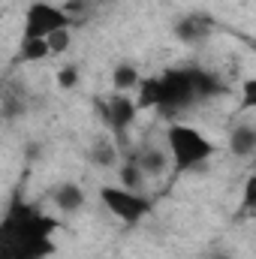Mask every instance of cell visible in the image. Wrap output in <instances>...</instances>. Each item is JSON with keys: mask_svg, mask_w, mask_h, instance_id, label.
<instances>
[{"mask_svg": "<svg viewBox=\"0 0 256 259\" xmlns=\"http://www.w3.org/2000/svg\"><path fill=\"white\" fill-rule=\"evenodd\" d=\"M166 151L172 157V175H184V172H196L199 166H205L217 148L214 142L193 124H184V121H175L166 127Z\"/></svg>", "mask_w": 256, "mask_h": 259, "instance_id": "6da1fadb", "label": "cell"}, {"mask_svg": "<svg viewBox=\"0 0 256 259\" xmlns=\"http://www.w3.org/2000/svg\"><path fill=\"white\" fill-rule=\"evenodd\" d=\"M75 18L64 6L49 3V0H33L24 9V24H21V39H49L58 30H69Z\"/></svg>", "mask_w": 256, "mask_h": 259, "instance_id": "7a4b0ae2", "label": "cell"}, {"mask_svg": "<svg viewBox=\"0 0 256 259\" xmlns=\"http://www.w3.org/2000/svg\"><path fill=\"white\" fill-rule=\"evenodd\" d=\"M100 202L106 205V211L121 220L124 226H136L139 220H145L151 214V202L142 190H130L124 184H103L100 187Z\"/></svg>", "mask_w": 256, "mask_h": 259, "instance_id": "3957f363", "label": "cell"}, {"mask_svg": "<svg viewBox=\"0 0 256 259\" xmlns=\"http://www.w3.org/2000/svg\"><path fill=\"white\" fill-rule=\"evenodd\" d=\"M160 88H163V112H181L199 103L196 97V81H193V66H172L160 72Z\"/></svg>", "mask_w": 256, "mask_h": 259, "instance_id": "277c9868", "label": "cell"}, {"mask_svg": "<svg viewBox=\"0 0 256 259\" xmlns=\"http://www.w3.org/2000/svg\"><path fill=\"white\" fill-rule=\"evenodd\" d=\"M97 106H100L103 124L112 130L115 136H124L136 124L139 112H142L139 103H136V97H130V94H112L109 100H97Z\"/></svg>", "mask_w": 256, "mask_h": 259, "instance_id": "5b68a950", "label": "cell"}, {"mask_svg": "<svg viewBox=\"0 0 256 259\" xmlns=\"http://www.w3.org/2000/svg\"><path fill=\"white\" fill-rule=\"evenodd\" d=\"M136 160H139V166H142L145 178H163V175L172 169V157H169L166 145H163V148H157V145H148V148L136 151Z\"/></svg>", "mask_w": 256, "mask_h": 259, "instance_id": "8992f818", "label": "cell"}, {"mask_svg": "<svg viewBox=\"0 0 256 259\" xmlns=\"http://www.w3.org/2000/svg\"><path fill=\"white\" fill-rule=\"evenodd\" d=\"M229 154L235 160H253L256 157V124H235L229 130Z\"/></svg>", "mask_w": 256, "mask_h": 259, "instance_id": "52a82bcc", "label": "cell"}, {"mask_svg": "<svg viewBox=\"0 0 256 259\" xmlns=\"http://www.w3.org/2000/svg\"><path fill=\"white\" fill-rule=\"evenodd\" d=\"M208 33H211V24H208L205 15L190 12V15H184V18L175 21V39H181L184 46H199V42H205Z\"/></svg>", "mask_w": 256, "mask_h": 259, "instance_id": "ba28073f", "label": "cell"}, {"mask_svg": "<svg viewBox=\"0 0 256 259\" xmlns=\"http://www.w3.org/2000/svg\"><path fill=\"white\" fill-rule=\"evenodd\" d=\"M52 205L61 211V214H75L84 208V190L81 184L75 181H61L55 190H52Z\"/></svg>", "mask_w": 256, "mask_h": 259, "instance_id": "9c48e42d", "label": "cell"}, {"mask_svg": "<svg viewBox=\"0 0 256 259\" xmlns=\"http://www.w3.org/2000/svg\"><path fill=\"white\" fill-rule=\"evenodd\" d=\"M136 103H139L142 112H148V109H160V103H163L160 75H145V78L139 81V88H136Z\"/></svg>", "mask_w": 256, "mask_h": 259, "instance_id": "30bf717a", "label": "cell"}, {"mask_svg": "<svg viewBox=\"0 0 256 259\" xmlns=\"http://www.w3.org/2000/svg\"><path fill=\"white\" fill-rule=\"evenodd\" d=\"M142 78H145V75H142L133 64H118L112 69V88H115V94H130V91H136Z\"/></svg>", "mask_w": 256, "mask_h": 259, "instance_id": "8fae6325", "label": "cell"}, {"mask_svg": "<svg viewBox=\"0 0 256 259\" xmlns=\"http://www.w3.org/2000/svg\"><path fill=\"white\" fill-rule=\"evenodd\" d=\"M118 175H121V181L118 184H124L130 190H142L145 187V172H142V166H139V160H136V154H127L124 160H121V166H118Z\"/></svg>", "mask_w": 256, "mask_h": 259, "instance_id": "7c38bea8", "label": "cell"}, {"mask_svg": "<svg viewBox=\"0 0 256 259\" xmlns=\"http://www.w3.org/2000/svg\"><path fill=\"white\" fill-rule=\"evenodd\" d=\"M49 58H52L49 39H21V46H18V61H24V64H39V61H49Z\"/></svg>", "mask_w": 256, "mask_h": 259, "instance_id": "4fadbf2b", "label": "cell"}, {"mask_svg": "<svg viewBox=\"0 0 256 259\" xmlns=\"http://www.w3.org/2000/svg\"><path fill=\"white\" fill-rule=\"evenodd\" d=\"M241 211L247 217H256V172H250L241 184Z\"/></svg>", "mask_w": 256, "mask_h": 259, "instance_id": "5bb4252c", "label": "cell"}, {"mask_svg": "<svg viewBox=\"0 0 256 259\" xmlns=\"http://www.w3.org/2000/svg\"><path fill=\"white\" fill-rule=\"evenodd\" d=\"M94 160H97L100 166H118L121 154H118V148H115L112 142H100V145L94 148Z\"/></svg>", "mask_w": 256, "mask_h": 259, "instance_id": "9a60e30c", "label": "cell"}, {"mask_svg": "<svg viewBox=\"0 0 256 259\" xmlns=\"http://www.w3.org/2000/svg\"><path fill=\"white\" fill-rule=\"evenodd\" d=\"M69 46H72V27H69V30H58V33L49 36V49H52V55H66Z\"/></svg>", "mask_w": 256, "mask_h": 259, "instance_id": "2e32d148", "label": "cell"}, {"mask_svg": "<svg viewBox=\"0 0 256 259\" xmlns=\"http://www.w3.org/2000/svg\"><path fill=\"white\" fill-rule=\"evenodd\" d=\"M58 88H64V91H69V88H75L78 84V78H81V72H78V66H72V64H66L58 69Z\"/></svg>", "mask_w": 256, "mask_h": 259, "instance_id": "e0dca14e", "label": "cell"}, {"mask_svg": "<svg viewBox=\"0 0 256 259\" xmlns=\"http://www.w3.org/2000/svg\"><path fill=\"white\" fill-rule=\"evenodd\" d=\"M241 109H256V75L241 81Z\"/></svg>", "mask_w": 256, "mask_h": 259, "instance_id": "ac0fdd59", "label": "cell"}, {"mask_svg": "<svg viewBox=\"0 0 256 259\" xmlns=\"http://www.w3.org/2000/svg\"><path fill=\"white\" fill-rule=\"evenodd\" d=\"M205 259H232V256H229L226 250H211V253H208Z\"/></svg>", "mask_w": 256, "mask_h": 259, "instance_id": "d6986e66", "label": "cell"}, {"mask_svg": "<svg viewBox=\"0 0 256 259\" xmlns=\"http://www.w3.org/2000/svg\"><path fill=\"white\" fill-rule=\"evenodd\" d=\"M244 42H247V49H250V52H256V36H244Z\"/></svg>", "mask_w": 256, "mask_h": 259, "instance_id": "ffe728a7", "label": "cell"}, {"mask_svg": "<svg viewBox=\"0 0 256 259\" xmlns=\"http://www.w3.org/2000/svg\"><path fill=\"white\" fill-rule=\"evenodd\" d=\"M253 163H256V157H253Z\"/></svg>", "mask_w": 256, "mask_h": 259, "instance_id": "44dd1931", "label": "cell"}]
</instances>
